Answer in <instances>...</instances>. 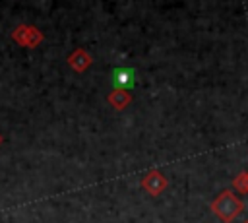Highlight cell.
<instances>
[{"label":"cell","instance_id":"6da1fadb","mask_svg":"<svg viewBox=\"0 0 248 223\" xmlns=\"http://www.w3.org/2000/svg\"><path fill=\"white\" fill-rule=\"evenodd\" d=\"M143 184H145V188H147L149 192H159V190L165 188V178H161L157 173H153L151 176H147V178L143 180Z\"/></svg>","mask_w":248,"mask_h":223},{"label":"cell","instance_id":"7a4b0ae2","mask_svg":"<svg viewBox=\"0 0 248 223\" xmlns=\"http://www.w3.org/2000/svg\"><path fill=\"white\" fill-rule=\"evenodd\" d=\"M130 72H124V70H118L116 74H114V81L118 83V85H130L132 83V80H130Z\"/></svg>","mask_w":248,"mask_h":223}]
</instances>
